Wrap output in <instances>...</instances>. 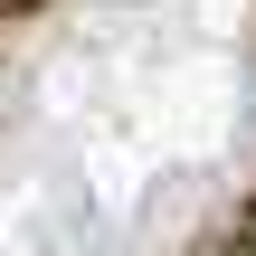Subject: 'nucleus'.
I'll return each instance as SVG.
<instances>
[{"label":"nucleus","instance_id":"nucleus-1","mask_svg":"<svg viewBox=\"0 0 256 256\" xmlns=\"http://www.w3.org/2000/svg\"><path fill=\"white\" fill-rule=\"evenodd\" d=\"M218 256H256V209H247V228H238V238H228Z\"/></svg>","mask_w":256,"mask_h":256}]
</instances>
